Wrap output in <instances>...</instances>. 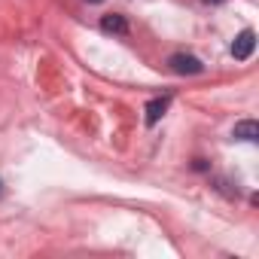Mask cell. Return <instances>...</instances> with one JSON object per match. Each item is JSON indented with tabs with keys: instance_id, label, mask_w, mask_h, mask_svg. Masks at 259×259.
<instances>
[{
	"instance_id": "7a4b0ae2",
	"label": "cell",
	"mask_w": 259,
	"mask_h": 259,
	"mask_svg": "<svg viewBox=\"0 0 259 259\" xmlns=\"http://www.w3.org/2000/svg\"><path fill=\"white\" fill-rule=\"evenodd\" d=\"M253 49H256V34L247 28V31H241V34L235 37V43H232V55H235V61H247V58L253 55Z\"/></svg>"
},
{
	"instance_id": "8992f818",
	"label": "cell",
	"mask_w": 259,
	"mask_h": 259,
	"mask_svg": "<svg viewBox=\"0 0 259 259\" xmlns=\"http://www.w3.org/2000/svg\"><path fill=\"white\" fill-rule=\"evenodd\" d=\"M85 4H104V0H85Z\"/></svg>"
},
{
	"instance_id": "52a82bcc",
	"label": "cell",
	"mask_w": 259,
	"mask_h": 259,
	"mask_svg": "<svg viewBox=\"0 0 259 259\" xmlns=\"http://www.w3.org/2000/svg\"><path fill=\"white\" fill-rule=\"evenodd\" d=\"M207 4H223V0H207Z\"/></svg>"
},
{
	"instance_id": "277c9868",
	"label": "cell",
	"mask_w": 259,
	"mask_h": 259,
	"mask_svg": "<svg viewBox=\"0 0 259 259\" xmlns=\"http://www.w3.org/2000/svg\"><path fill=\"white\" fill-rule=\"evenodd\" d=\"M101 31H104V34L125 37V34H128V22H125V16H119V13H107V16L101 19Z\"/></svg>"
},
{
	"instance_id": "6da1fadb",
	"label": "cell",
	"mask_w": 259,
	"mask_h": 259,
	"mask_svg": "<svg viewBox=\"0 0 259 259\" xmlns=\"http://www.w3.org/2000/svg\"><path fill=\"white\" fill-rule=\"evenodd\" d=\"M168 67H171L177 76H195V73H201V70H204V64H201L195 55H186V52L171 55V58H168Z\"/></svg>"
},
{
	"instance_id": "5b68a950",
	"label": "cell",
	"mask_w": 259,
	"mask_h": 259,
	"mask_svg": "<svg viewBox=\"0 0 259 259\" xmlns=\"http://www.w3.org/2000/svg\"><path fill=\"white\" fill-rule=\"evenodd\" d=\"M238 141H259V125L253 122V119H244V122H238L235 125V132H232Z\"/></svg>"
},
{
	"instance_id": "3957f363",
	"label": "cell",
	"mask_w": 259,
	"mask_h": 259,
	"mask_svg": "<svg viewBox=\"0 0 259 259\" xmlns=\"http://www.w3.org/2000/svg\"><path fill=\"white\" fill-rule=\"evenodd\" d=\"M168 107H171V98H168V95H162V98H153V101L144 107V113H147V116H144V122L153 128V125H156V122H159V119L168 113Z\"/></svg>"
}]
</instances>
